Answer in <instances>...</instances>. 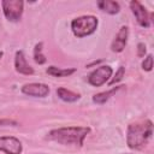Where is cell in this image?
<instances>
[{
    "mask_svg": "<svg viewBox=\"0 0 154 154\" xmlns=\"http://www.w3.org/2000/svg\"><path fill=\"white\" fill-rule=\"evenodd\" d=\"M125 154H129V153H125Z\"/></svg>",
    "mask_w": 154,
    "mask_h": 154,
    "instance_id": "21",
    "label": "cell"
},
{
    "mask_svg": "<svg viewBox=\"0 0 154 154\" xmlns=\"http://www.w3.org/2000/svg\"><path fill=\"white\" fill-rule=\"evenodd\" d=\"M124 75H125V67H124V66H119V69L117 70L114 77H112V78L108 81V84H109V85H113V84L120 82V81L123 79Z\"/></svg>",
    "mask_w": 154,
    "mask_h": 154,
    "instance_id": "16",
    "label": "cell"
},
{
    "mask_svg": "<svg viewBox=\"0 0 154 154\" xmlns=\"http://www.w3.org/2000/svg\"><path fill=\"white\" fill-rule=\"evenodd\" d=\"M142 69L144 71H152L153 69V55L152 54H148L144 60L142 61Z\"/></svg>",
    "mask_w": 154,
    "mask_h": 154,
    "instance_id": "17",
    "label": "cell"
},
{
    "mask_svg": "<svg viewBox=\"0 0 154 154\" xmlns=\"http://www.w3.org/2000/svg\"><path fill=\"white\" fill-rule=\"evenodd\" d=\"M89 132L90 128L88 126H64L51 130L47 135V138L64 146L73 144L82 147L84 143V138Z\"/></svg>",
    "mask_w": 154,
    "mask_h": 154,
    "instance_id": "1",
    "label": "cell"
},
{
    "mask_svg": "<svg viewBox=\"0 0 154 154\" xmlns=\"http://www.w3.org/2000/svg\"><path fill=\"white\" fill-rule=\"evenodd\" d=\"M128 37H129V28L126 25H123L119 31L117 32L114 40L112 41L111 45V51L116 53H120L124 51L126 43H128Z\"/></svg>",
    "mask_w": 154,
    "mask_h": 154,
    "instance_id": "9",
    "label": "cell"
},
{
    "mask_svg": "<svg viewBox=\"0 0 154 154\" xmlns=\"http://www.w3.org/2000/svg\"><path fill=\"white\" fill-rule=\"evenodd\" d=\"M99 25V20L95 16H81L71 22V30L75 36L77 37H85L95 32Z\"/></svg>",
    "mask_w": 154,
    "mask_h": 154,
    "instance_id": "3",
    "label": "cell"
},
{
    "mask_svg": "<svg viewBox=\"0 0 154 154\" xmlns=\"http://www.w3.org/2000/svg\"><path fill=\"white\" fill-rule=\"evenodd\" d=\"M113 70L108 65H102L95 69L89 76H88V83L93 87H101L106 82H108L112 77Z\"/></svg>",
    "mask_w": 154,
    "mask_h": 154,
    "instance_id": "5",
    "label": "cell"
},
{
    "mask_svg": "<svg viewBox=\"0 0 154 154\" xmlns=\"http://www.w3.org/2000/svg\"><path fill=\"white\" fill-rule=\"evenodd\" d=\"M42 47H43V43L42 42H38L35 46V48H34V60L38 65H42V64H45L47 61V58L42 53Z\"/></svg>",
    "mask_w": 154,
    "mask_h": 154,
    "instance_id": "15",
    "label": "cell"
},
{
    "mask_svg": "<svg viewBox=\"0 0 154 154\" xmlns=\"http://www.w3.org/2000/svg\"><path fill=\"white\" fill-rule=\"evenodd\" d=\"M130 8H131V12L134 13L137 23L143 26V28H148L150 25V18H149V14L146 10V7L137 0H132L130 1Z\"/></svg>",
    "mask_w": 154,
    "mask_h": 154,
    "instance_id": "7",
    "label": "cell"
},
{
    "mask_svg": "<svg viewBox=\"0 0 154 154\" xmlns=\"http://www.w3.org/2000/svg\"><path fill=\"white\" fill-rule=\"evenodd\" d=\"M17 126L18 122L13 119H0V126Z\"/></svg>",
    "mask_w": 154,
    "mask_h": 154,
    "instance_id": "19",
    "label": "cell"
},
{
    "mask_svg": "<svg viewBox=\"0 0 154 154\" xmlns=\"http://www.w3.org/2000/svg\"><path fill=\"white\" fill-rule=\"evenodd\" d=\"M96 5L101 11L108 14H117L120 11V5L113 0H100L96 2Z\"/></svg>",
    "mask_w": 154,
    "mask_h": 154,
    "instance_id": "11",
    "label": "cell"
},
{
    "mask_svg": "<svg viewBox=\"0 0 154 154\" xmlns=\"http://www.w3.org/2000/svg\"><path fill=\"white\" fill-rule=\"evenodd\" d=\"M47 73L53 76V77H67L72 73L76 72V69L75 67H67V69H60V67H57V66H49L47 70Z\"/></svg>",
    "mask_w": 154,
    "mask_h": 154,
    "instance_id": "14",
    "label": "cell"
},
{
    "mask_svg": "<svg viewBox=\"0 0 154 154\" xmlns=\"http://www.w3.org/2000/svg\"><path fill=\"white\" fill-rule=\"evenodd\" d=\"M123 85H119V87H113L112 89L107 90V91H102V93H97L93 96V102L94 103H97V105H102L105 103L106 101H108Z\"/></svg>",
    "mask_w": 154,
    "mask_h": 154,
    "instance_id": "12",
    "label": "cell"
},
{
    "mask_svg": "<svg viewBox=\"0 0 154 154\" xmlns=\"http://www.w3.org/2000/svg\"><path fill=\"white\" fill-rule=\"evenodd\" d=\"M2 55H4V52H0V60H1V58H2Z\"/></svg>",
    "mask_w": 154,
    "mask_h": 154,
    "instance_id": "20",
    "label": "cell"
},
{
    "mask_svg": "<svg viewBox=\"0 0 154 154\" xmlns=\"http://www.w3.org/2000/svg\"><path fill=\"white\" fill-rule=\"evenodd\" d=\"M14 69L20 75H25V76L34 75V69L28 64L23 51H17L16 52V55H14Z\"/></svg>",
    "mask_w": 154,
    "mask_h": 154,
    "instance_id": "10",
    "label": "cell"
},
{
    "mask_svg": "<svg viewBox=\"0 0 154 154\" xmlns=\"http://www.w3.org/2000/svg\"><path fill=\"white\" fill-rule=\"evenodd\" d=\"M1 7L4 16L10 22H18L23 14L24 2L22 0H2Z\"/></svg>",
    "mask_w": 154,
    "mask_h": 154,
    "instance_id": "4",
    "label": "cell"
},
{
    "mask_svg": "<svg viewBox=\"0 0 154 154\" xmlns=\"http://www.w3.org/2000/svg\"><path fill=\"white\" fill-rule=\"evenodd\" d=\"M20 90L23 94L35 97H45L51 91L49 87L45 83H26L22 87Z\"/></svg>",
    "mask_w": 154,
    "mask_h": 154,
    "instance_id": "8",
    "label": "cell"
},
{
    "mask_svg": "<svg viewBox=\"0 0 154 154\" xmlns=\"http://www.w3.org/2000/svg\"><path fill=\"white\" fill-rule=\"evenodd\" d=\"M23 150L22 142L14 136H1L0 137V152L6 154H20Z\"/></svg>",
    "mask_w": 154,
    "mask_h": 154,
    "instance_id": "6",
    "label": "cell"
},
{
    "mask_svg": "<svg viewBox=\"0 0 154 154\" xmlns=\"http://www.w3.org/2000/svg\"><path fill=\"white\" fill-rule=\"evenodd\" d=\"M57 95L59 96V99H61L65 102H76L81 97L79 94L73 93V91H71L66 88H58L57 89Z\"/></svg>",
    "mask_w": 154,
    "mask_h": 154,
    "instance_id": "13",
    "label": "cell"
},
{
    "mask_svg": "<svg viewBox=\"0 0 154 154\" xmlns=\"http://www.w3.org/2000/svg\"><path fill=\"white\" fill-rule=\"evenodd\" d=\"M153 135V123L147 119L141 123H134L128 126L126 144L130 149H140L147 144Z\"/></svg>",
    "mask_w": 154,
    "mask_h": 154,
    "instance_id": "2",
    "label": "cell"
},
{
    "mask_svg": "<svg viewBox=\"0 0 154 154\" xmlns=\"http://www.w3.org/2000/svg\"><path fill=\"white\" fill-rule=\"evenodd\" d=\"M146 52H147L146 45H144L143 42H140V43L137 45V55H138L140 58H142V57L146 55Z\"/></svg>",
    "mask_w": 154,
    "mask_h": 154,
    "instance_id": "18",
    "label": "cell"
}]
</instances>
